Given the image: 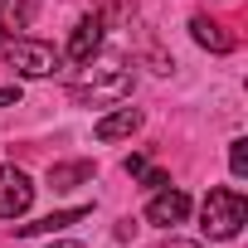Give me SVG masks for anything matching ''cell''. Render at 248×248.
Listing matches in <instances>:
<instances>
[{
    "mask_svg": "<svg viewBox=\"0 0 248 248\" xmlns=\"http://www.w3.org/2000/svg\"><path fill=\"white\" fill-rule=\"evenodd\" d=\"M200 229L209 233V238H238V229H243V219H248V200L238 195V190H209L204 195V204H200Z\"/></svg>",
    "mask_w": 248,
    "mask_h": 248,
    "instance_id": "1",
    "label": "cell"
},
{
    "mask_svg": "<svg viewBox=\"0 0 248 248\" xmlns=\"http://www.w3.org/2000/svg\"><path fill=\"white\" fill-rule=\"evenodd\" d=\"M127 93H132V73L122 68V63H117V68H93L88 83H73V88H68V97L83 102V107H88V102H93V107H102V102H122Z\"/></svg>",
    "mask_w": 248,
    "mask_h": 248,
    "instance_id": "2",
    "label": "cell"
},
{
    "mask_svg": "<svg viewBox=\"0 0 248 248\" xmlns=\"http://www.w3.org/2000/svg\"><path fill=\"white\" fill-rule=\"evenodd\" d=\"M5 59H10V68L25 73V78H49V73L63 68V54H59L54 44H44V39H15V44L5 49Z\"/></svg>",
    "mask_w": 248,
    "mask_h": 248,
    "instance_id": "3",
    "label": "cell"
},
{
    "mask_svg": "<svg viewBox=\"0 0 248 248\" xmlns=\"http://www.w3.org/2000/svg\"><path fill=\"white\" fill-rule=\"evenodd\" d=\"M34 204V185L20 166H0V219H20Z\"/></svg>",
    "mask_w": 248,
    "mask_h": 248,
    "instance_id": "4",
    "label": "cell"
},
{
    "mask_svg": "<svg viewBox=\"0 0 248 248\" xmlns=\"http://www.w3.org/2000/svg\"><path fill=\"white\" fill-rule=\"evenodd\" d=\"M190 219V195L185 190H156V200L146 204V224H156V229H175V224H185Z\"/></svg>",
    "mask_w": 248,
    "mask_h": 248,
    "instance_id": "5",
    "label": "cell"
},
{
    "mask_svg": "<svg viewBox=\"0 0 248 248\" xmlns=\"http://www.w3.org/2000/svg\"><path fill=\"white\" fill-rule=\"evenodd\" d=\"M97 49H102V20L88 15V20H78V30H73V39H68V59H73V63H93Z\"/></svg>",
    "mask_w": 248,
    "mask_h": 248,
    "instance_id": "6",
    "label": "cell"
},
{
    "mask_svg": "<svg viewBox=\"0 0 248 248\" xmlns=\"http://www.w3.org/2000/svg\"><path fill=\"white\" fill-rule=\"evenodd\" d=\"M137 127H141V112H137V107H122V112H107V117L97 122L93 137H97V141H117V137H132Z\"/></svg>",
    "mask_w": 248,
    "mask_h": 248,
    "instance_id": "7",
    "label": "cell"
},
{
    "mask_svg": "<svg viewBox=\"0 0 248 248\" xmlns=\"http://www.w3.org/2000/svg\"><path fill=\"white\" fill-rule=\"evenodd\" d=\"M190 30H195V39H200L204 49H214V54H229V49H233V34H229L219 20H209V15H195Z\"/></svg>",
    "mask_w": 248,
    "mask_h": 248,
    "instance_id": "8",
    "label": "cell"
},
{
    "mask_svg": "<svg viewBox=\"0 0 248 248\" xmlns=\"http://www.w3.org/2000/svg\"><path fill=\"white\" fill-rule=\"evenodd\" d=\"M93 180V161H68V166H49V190H73Z\"/></svg>",
    "mask_w": 248,
    "mask_h": 248,
    "instance_id": "9",
    "label": "cell"
},
{
    "mask_svg": "<svg viewBox=\"0 0 248 248\" xmlns=\"http://www.w3.org/2000/svg\"><path fill=\"white\" fill-rule=\"evenodd\" d=\"M88 209L78 204V209H59V214H44V219H34V224H20V233H59V229H68V224H78Z\"/></svg>",
    "mask_w": 248,
    "mask_h": 248,
    "instance_id": "10",
    "label": "cell"
},
{
    "mask_svg": "<svg viewBox=\"0 0 248 248\" xmlns=\"http://www.w3.org/2000/svg\"><path fill=\"white\" fill-rule=\"evenodd\" d=\"M229 170H233V180L248 175V141H233L229 146Z\"/></svg>",
    "mask_w": 248,
    "mask_h": 248,
    "instance_id": "11",
    "label": "cell"
},
{
    "mask_svg": "<svg viewBox=\"0 0 248 248\" xmlns=\"http://www.w3.org/2000/svg\"><path fill=\"white\" fill-rule=\"evenodd\" d=\"M141 180H146V190H166V185H170L166 170H141Z\"/></svg>",
    "mask_w": 248,
    "mask_h": 248,
    "instance_id": "12",
    "label": "cell"
},
{
    "mask_svg": "<svg viewBox=\"0 0 248 248\" xmlns=\"http://www.w3.org/2000/svg\"><path fill=\"white\" fill-rule=\"evenodd\" d=\"M146 170V156H127V175H141Z\"/></svg>",
    "mask_w": 248,
    "mask_h": 248,
    "instance_id": "13",
    "label": "cell"
},
{
    "mask_svg": "<svg viewBox=\"0 0 248 248\" xmlns=\"http://www.w3.org/2000/svg\"><path fill=\"white\" fill-rule=\"evenodd\" d=\"M10 102H20V88H0V107H10Z\"/></svg>",
    "mask_w": 248,
    "mask_h": 248,
    "instance_id": "14",
    "label": "cell"
},
{
    "mask_svg": "<svg viewBox=\"0 0 248 248\" xmlns=\"http://www.w3.org/2000/svg\"><path fill=\"white\" fill-rule=\"evenodd\" d=\"M166 248H200V243H180V238H170V243H166Z\"/></svg>",
    "mask_w": 248,
    "mask_h": 248,
    "instance_id": "15",
    "label": "cell"
},
{
    "mask_svg": "<svg viewBox=\"0 0 248 248\" xmlns=\"http://www.w3.org/2000/svg\"><path fill=\"white\" fill-rule=\"evenodd\" d=\"M54 248H83V243H54Z\"/></svg>",
    "mask_w": 248,
    "mask_h": 248,
    "instance_id": "16",
    "label": "cell"
},
{
    "mask_svg": "<svg viewBox=\"0 0 248 248\" xmlns=\"http://www.w3.org/2000/svg\"><path fill=\"white\" fill-rule=\"evenodd\" d=\"M0 5H5V0H0Z\"/></svg>",
    "mask_w": 248,
    "mask_h": 248,
    "instance_id": "17",
    "label": "cell"
}]
</instances>
